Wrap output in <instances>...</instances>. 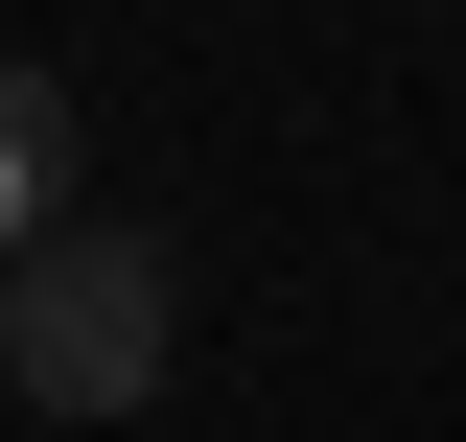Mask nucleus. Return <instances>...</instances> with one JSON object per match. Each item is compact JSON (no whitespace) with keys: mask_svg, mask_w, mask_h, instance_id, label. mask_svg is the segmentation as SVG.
Listing matches in <instances>:
<instances>
[{"mask_svg":"<svg viewBox=\"0 0 466 442\" xmlns=\"http://www.w3.org/2000/svg\"><path fill=\"white\" fill-rule=\"evenodd\" d=\"M187 349V256L164 233H116V210H47L24 256H0V373L47 396V419H140Z\"/></svg>","mask_w":466,"mask_h":442,"instance_id":"1","label":"nucleus"},{"mask_svg":"<svg viewBox=\"0 0 466 442\" xmlns=\"http://www.w3.org/2000/svg\"><path fill=\"white\" fill-rule=\"evenodd\" d=\"M47 210H70V94H47L24 47H0V256H24Z\"/></svg>","mask_w":466,"mask_h":442,"instance_id":"2","label":"nucleus"}]
</instances>
